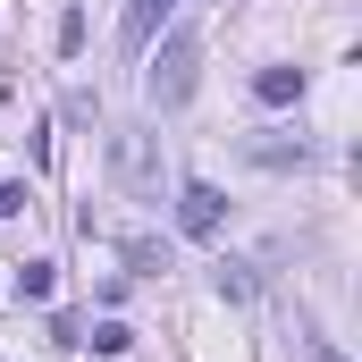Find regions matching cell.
Listing matches in <instances>:
<instances>
[{"label": "cell", "mask_w": 362, "mask_h": 362, "mask_svg": "<svg viewBox=\"0 0 362 362\" xmlns=\"http://www.w3.org/2000/svg\"><path fill=\"white\" fill-rule=\"evenodd\" d=\"M194 85H202V34L177 25V34H160V51H152V68H144V93H152V110H177Z\"/></svg>", "instance_id": "obj_1"}, {"label": "cell", "mask_w": 362, "mask_h": 362, "mask_svg": "<svg viewBox=\"0 0 362 362\" xmlns=\"http://www.w3.org/2000/svg\"><path fill=\"white\" fill-rule=\"evenodd\" d=\"M219 219H228V194H219V185H202V177H185V185H177V228L211 245V236H219Z\"/></svg>", "instance_id": "obj_2"}, {"label": "cell", "mask_w": 362, "mask_h": 362, "mask_svg": "<svg viewBox=\"0 0 362 362\" xmlns=\"http://www.w3.org/2000/svg\"><path fill=\"white\" fill-rule=\"evenodd\" d=\"M177 0H127V17H118V42L127 51H152V34H160V17H169Z\"/></svg>", "instance_id": "obj_3"}, {"label": "cell", "mask_w": 362, "mask_h": 362, "mask_svg": "<svg viewBox=\"0 0 362 362\" xmlns=\"http://www.w3.org/2000/svg\"><path fill=\"white\" fill-rule=\"evenodd\" d=\"M253 93H262V101H295V93H303V68H262V76H253Z\"/></svg>", "instance_id": "obj_4"}, {"label": "cell", "mask_w": 362, "mask_h": 362, "mask_svg": "<svg viewBox=\"0 0 362 362\" xmlns=\"http://www.w3.org/2000/svg\"><path fill=\"white\" fill-rule=\"evenodd\" d=\"M17 295L42 303V295H51V262H25V270H17Z\"/></svg>", "instance_id": "obj_5"}, {"label": "cell", "mask_w": 362, "mask_h": 362, "mask_svg": "<svg viewBox=\"0 0 362 362\" xmlns=\"http://www.w3.org/2000/svg\"><path fill=\"white\" fill-rule=\"evenodd\" d=\"M17 211H25V185L8 177V185H0V219H17Z\"/></svg>", "instance_id": "obj_6"}, {"label": "cell", "mask_w": 362, "mask_h": 362, "mask_svg": "<svg viewBox=\"0 0 362 362\" xmlns=\"http://www.w3.org/2000/svg\"><path fill=\"white\" fill-rule=\"evenodd\" d=\"M303 362H346V354H337V346H320V337H312V346H303Z\"/></svg>", "instance_id": "obj_7"}]
</instances>
